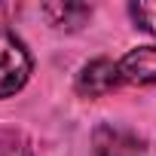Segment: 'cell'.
Masks as SVG:
<instances>
[{
	"label": "cell",
	"mask_w": 156,
	"mask_h": 156,
	"mask_svg": "<svg viewBox=\"0 0 156 156\" xmlns=\"http://www.w3.org/2000/svg\"><path fill=\"white\" fill-rule=\"evenodd\" d=\"M92 150H95V156H141L144 141L122 126L104 122L92 132Z\"/></svg>",
	"instance_id": "cell-3"
},
{
	"label": "cell",
	"mask_w": 156,
	"mask_h": 156,
	"mask_svg": "<svg viewBox=\"0 0 156 156\" xmlns=\"http://www.w3.org/2000/svg\"><path fill=\"white\" fill-rule=\"evenodd\" d=\"M119 76L132 86H153L156 83V46H138L119 58Z\"/></svg>",
	"instance_id": "cell-4"
},
{
	"label": "cell",
	"mask_w": 156,
	"mask_h": 156,
	"mask_svg": "<svg viewBox=\"0 0 156 156\" xmlns=\"http://www.w3.org/2000/svg\"><path fill=\"white\" fill-rule=\"evenodd\" d=\"M43 16L61 31H76L89 22L92 9L86 3H43Z\"/></svg>",
	"instance_id": "cell-5"
},
{
	"label": "cell",
	"mask_w": 156,
	"mask_h": 156,
	"mask_svg": "<svg viewBox=\"0 0 156 156\" xmlns=\"http://www.w3.org/2000/svg\"><path fill=\"white\" fill-rule=\"evenodd\" d=\"M0 156H34V153L16 141H0Z\"/></svg>",
	"instance_id": "cell-7"
},
{
	"label": "cell",
	"mask_w": 156,
	"mask_h": 156,
	"mask_svg": "<svg viewBox=\"0 0 156 156\" xmlns=\"http://www.w3.org/2000/svg\"><path fill=\"white\" fill-rule=\"evenodd\" d=\"M135 25L147 34H156V0H141V3H132L129 6Z\"/></svg>",
	"instance_id": "cell-6"
},
{
	"label": "cell",
	"mask_w": 156,
	"mask_h": 156,
	"mask_svg": "<svg viewBox=\"0 0 156 156\" xmlns=\"http://www.w3.org/2000/svg\"><path fill=\"white\" fill-rule=\"evenodd\" d=\"M31 76V52L9 31L0 28V98L16 95Z\"/></svg>",
	"instance_id": "cell-1"
},
{
	"label": "cell",
	"mask_w": 156,
	"mask_h": 156,
	"mask_svg": "<svg viewBox=\"0 0 156 156\" xmlns=\"http://www.w3.org/2000/svg\"><path fill=\"white\" fill-rule=\"evenodd\" d=\"M119 83H122L119 61H110V58H95V61L83 64L80 73H76V92L86 98H101V95L113 92Z\"/></svg>",
	"instance_id": "cell-2"
}]
</instances>
